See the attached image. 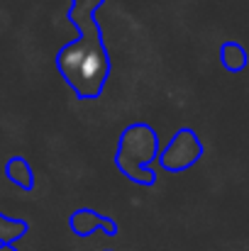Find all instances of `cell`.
<instances>
[{"label":"cell","instance_id":"obj_8","mask_svg":"<svg viewBox=\"0 0 249 251\" xmlns=\"http://www.w3.org/2000/svg\"><path fill=\"white\" fill-rule=\"evenodd\" d=\"M0 251H20V249L12 247V244H0Z\"/></svg>","mask_w":249,"mask_h":251},{"label":"cell","instance_id":"obj_7","mask_svg":"<svg viewBox=\"0 0 249 251\" xmlns=\"http://www.w3.org/2000/svg\"><path fill=\"white\" fill-rule=\"evenodd\" d=\"M27 232H29V225L25 220H15V217H7L0 212V244L15 247V242H20Z\"/></svg>","mask_w":249,"mask_h":251},{"label":"cell","instance_id":"obj_2","mask_svg":"<svg viewBox=\"0 0 249 251\" xmlns=\"http://www.w3.org/2000/svg\"><path fill=\"white\" fill-rule=\"evenodd\" d=\"M159 132L147 122H132L120 132L115 149V168L135 185L152 188L159 178L152 161H159Z\"/></svg>","mask_w":249,"mask_h":251},{"label":"cell","instance_id":"obj_3","mask_svg":"<svg viewBox=\"0 0 249 251\" xmlns=\"http://www.w3.org/2000/svg\"><path fill=\"white\" fill-rule=\"evenodd\" d=\"M203 154H205V147L198 132L193 127H178L159 154V166L168 173H183L195 166L203 159Z\"/></svg>","mask_w":249,"mask_h":251},{"label":"cell","instance_id":"obj_5","mask_svg":"<svg viewBox=\"0 0 249 251\" xmlns=\"http://www.w3.org/2000/svg\"><path fill=\"white\" fill-rule=\"evenodd\" d=\"M220 64H222V69L230 71V74H242L249 64L247 49H245L240 42H235V39L222 42V44H220Z\"/></svg>","mask_w":249,"mask_h":251},{"label":"cell","instance_id":"obj_4","mask_svg":"<svg viewBox=\"0 0 249 251\" xmlns=\"http://www.w3.org/2000/svg\"><path fill=\"white\" fill-rule=\"evenodd\" d=\"M69 229L76 237H90L93 232H105L108 237L117 234V222L110 220L108 215H100L90 207H79L69 215Z\"/></svg>","mask_w":249,"mask_h":251},{"label":"cell","instance_id":"obj_1","mask_svg":"<svg viewBox=\"0 0 249 251\" xmlns=\"http://www.w3.org/2000/svg\"><path fill=\"white\" fill-rule=\"evenodd\" d=\"M105 0H71L66 20L79 29V37L56 51V71L79 100H98L108 85L112 61L98 22V10Z\"/></svg>","mask_w":249,"mask_h":251},{"label":"cell","instance_id":"obj_6","mask_svg":"<svg viewBox=\"0 0 249 251\" xmlns=\"http://www.w3.org/2000/svg\"><path fill=\"white\" fill-rule=\"evenodd\" d=\"M5 176L7 180H12L20 190H32L34 188V171L29 166V161L25 156H10L5 164Z\"/></svg>","mask_w":249,"mask_h":251}]
</instances>
